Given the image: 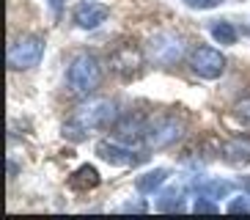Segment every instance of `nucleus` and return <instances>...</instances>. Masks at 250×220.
Returning <instances> with one entry per match:
<instances>
[{"label":"nucleus","mask_w":250,"mask_h":220,"mask_svg":"<svg viewBox=\"0 0 250 220\" xmlns=\"http://www.w3.org/2000/svg\"><path fill=\"white\" fill-rule=\"evenodd\" d=\"M121 118V110L113 99H104V96H94V99H85L83 105L72 110V116L66 118L63 124V138L69 140H83L91 130H107V127H116V121Z\"/></svg>","instance_id":"1"},{"label":"nucleus","mask_w":250,"mask_h":220,"mask_svg":"<svg viewBox=\"0 0 250 220\" xmlns=\"http://www.w3.org/2000/svg\"><path fill=\"white\" fill-rule=\"evenodd\" d=\"M66 83L74 94H85V96L94 94L99 88V83H102V64H99V58L91 55V52L74 55L66 69Z\"/></svg>","instance_id":"2"},{"label":"nucleus","mask_w":250,"mask_h":220,"mask_svg":"<svg viewBox=\"0 0 250 220\" xmlns=\"http://www.w3.org/2000/svg\"><path fill=\"white\" fill-rule=\"evenodd\" d=\"M184 52H187V42H184L182 33H173V30L154 33L146 44V58L154 66H162V69L176 66L184 58Z\"/></svg>","instance_id":"3"},{"label":"nucleus","mask_w":250,"mask_h":220,"mask_svg":"<svg viewBox=\"0 0 250 220\" xmlns=\"http://www.w3.org/2000/svg\"><path fill=\"white\" fill-rule=\"evenodd\" d=\"M184 135V121L179 116H157L146 124V138H143V146L148 152H157V149H168L173 146L179 138Z\"/></svg>","instance_id":"4"},{"label":"nucleus","mask_w":250,"mask_h":220,"mask_svg":"<svg viewBox=\"0 0 250 220\" xmlns=\"http://www.w3.org/2000/svg\"><path fill=\"white\" fill-rule=\"evenodd\" d=\"M42 55H44V39L39 33H25L8 47V69H14V72L33 69V66H39Z\"/></svg>","instance_id":"5"},{"label":"nucleus","mask_w":250,"mask_h":220,"mask_svg":"<svg viewBox=\"0 0 250 220\" xmlns=\"http://www.w3.org/2000/svg\"><path fill=\"white\" fill-rule=\"evenodd\" d=\"M190 69L198 77L204 80H217L223 72H226V58H223L220 50H214V47H195L190 55Z\"/></svg>","instance_id":"6"},{"label":"nucleus","mask_w":250,"mask_h":220,"mask_svg":"<svg viewBox=\"0 0 250 220\" xmlns=\"http://www.w3.org/2000/svg\"><path fill=\"white\" fill-rule=\"evenodd\" d=\"M146 61V52L138 44H118L110 52V69L118 77H135L140 72V66Z\"/></svg>","instance_id":"7"},{"label":"nucleus","mask_w":250,"mask_h":220,"mask_svg":"<svg viewBox=\"0 0 250 220\" xmlns=\"http://www.w3.org/2000/svg\"><path fill=\"white\" fill-rule=\"evenodd\" d=\"M96 154H99L104 162L121 165V168L138 165V162H143L148 157V154H135L132 146H126V143H121V140H99V143H96Z\"/></svg>","instance_id":"8"},{"label":"nucleus","mask_w":250,"mask_h":220,"mask_svg":"<svg viewBox=\"0 0 250 220\" xmlns=\"http://www.w3.org/2000/svg\"><path fill=\"white\" fill-rule=\"evenodd\" d=\"M74 25L83 30H94L99 28L107 17H110V8L102 6V3H94V0H83V3H77L74 6Z\"/></svg>","instance_id":"9"},{"label":"nucleus","mask_w":250,"mask_h":220,"mask_svg":"<svg viewBox=\"0 0 250 220\" xmlns=\"http://www.w3.org/2000/svg\"><path fill=\"white\" fill-rule=\"evenodd\" d=\"M220 152H223V160L234 162V165H239V162H250V138H242V135L228 138L226 143L220 146Z\"/></svg>","instance_id":"10"},{"label":"nucleus","mask_w":250,"mask_h":220,"mask_svg":"<svg viewBox=\"0 0 250 220\" xmlns=\"http://www.w3.org/2000/svg\"><path fill=\"white\" fill-rule=\"evenodd\" d=\"M195 190H198V196H209V198H228L231 196V190H234V182H226V179H195V184H192Z\"/></svg>","instance_id":"11"},{"label":"nucleus","mask_w":250,"mask_h":220,"mask_svg":"<svg viewBox=\"0 0 250 220\" xmlns=\"http://www.w3.org/2000/svg\"><path fill=\"white\" fill-rule=\"evenodd\" d=\"M96 184H99V174H96L94 165H80V168L69 176V187H72V190L88 193V190H94Z\"/></svg>","instance_id":"12"},{"label":"nucleus","mask_w":250,"mask_h":220,"mask_svg":"<svg viewBox=\"0 0 250 220\" xmlns=\"http://www.w3.org/2000/svg\"><path fill=\"white\" fill-rule=\"evenodd\" d=\"M165 179H168V168H154V171H148V174L138 176V179H135V187H138V193H143V196H151L157 187L165 184Z\"/></svg>","instance_id":"13"},{"label":"nucleus","mask_w":250,"mask_h":220,"mask_svg":"<svg viewBox=\"0 0 250 220\" xmlns=\"http://www.w3.org/2000/svg\"><path fill=\"white\" fill-rule=\"evenodd\" d=\"M182 206H184V187H168L157 198L160 212H182Z\"/></svg>","instance_id":"14"},{"label":"nucleus","mask_w":250,"mask_h":220,"mask_svg":"<svg viewBox=\"0 0 250 220\" xmlns=\"http://www.w3.org/2000/svg\"><path fill=\"white\" fill-rule=\"evenodd\" d=\"M212 39L217 44H234L236 42V28L231 25V22H226V20L214 22L212 25Z\"/></svg>","instance_id":"15"},{"label":"nucleus","mask_w":250,"mask_h":220,"mask_svg":"<svg viewBox=\"0 0 250 220\" xmlns=\"http://www.w3.org/2000/svg\"><path fill=\"white\" fill-rule=\"evenodd\" d=\"M192 212H195V215H217V212H220V206L214 204V198L198 196V198H195V204H192Z\"/></svg>","instance_id":"16"},{"label":"nucleus","mask_w":250,"mask_h":220,"mask_svg":"<svg viewBox=\"0 0 250 220\" xmlns=\"http://www.w3.org/2000/svg\"><path fill=\"white\" fill-rule=\"evenodd\" d=\"M234 118L239 124L250 127V96H245V99H239V102L234 105Z\"/></svg>","instance_id":"17"},{"label":"nucleus","mask_w":250,"mask_h":220,"mask_svg":"<svg viewBox=\"0 0 250 220\" xmlns=\"http://www.w3.org/2000/svg\"><path fill=\"white\" fill-rule=\"evenodd\" d=\"M228 212L231 215H239V212L250 215V201H245V198H234V201L228 204Z\"/></svg>","instance_id":"18"},{"label":"nucleus","mask_w":250,"mask_h":220,"mask_svg":"<svg viewBox=\"0 0 250 220\" xmlns=\"http://www.w3.org/2000/svg\"><path fill=\"white\" fill-rule=\"evenodd\" d=\"M182 3L190 8H214V6H220L223 0H182Z\"/></svg>","instance_id":"19"},{"label":"nucleus","mask_w":250,"mask_h":220,"mask_svg":"<svg viewBox=\"0 0 250 220\" xmlns=\"http://www.w3.org/2000/svg\"><path fill=\"white\" fill-rule=\"evenodd\" d=\"M63 6H66V0H50V8H52V14H55V20H61Z\"/></svg>","instance_id":"20"},{"label":"nucleus","mask_w":250,"mask_h":220,"mask_svg":"<svg viewBox=\"0 0 250 220\" xmlns=\"http://www.w3.org/2000/svg\"><path fill=\"white\" fill-rule=\"evenodd\" d=\"M121 209H124V212H146L148 206L146 204H132V201H129V204H124Z\"/></svg>","instance_id":"21"},{"label":"nucleus","mask_w":250,"mask_h":220,"mask_svg":"<svg viewBox=\"0 0 250 220\" xmlns=\"http://www.w3.org/2000/svg\"><path fill=\"white\" fill-rule=\"evenodd\" d=\"M239 187H242V190L248 193V198H250V176H242V179H239Z\"/></svg>","instance_id":"22"}]
</instances>
